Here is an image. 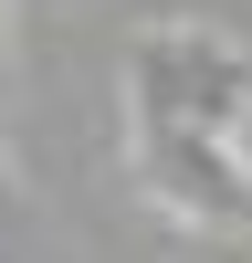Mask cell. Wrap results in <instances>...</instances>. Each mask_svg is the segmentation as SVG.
I'll list each match as a JSON object with an SVG mask.
<instances>
[{
  "mask_svg": "<svg viewBox=\"0 0 252 263\" xmlns=\"http://www.w3.org/2000/svg\"><path fill=\"white\" fill-rule=\"evenodd\" d=\"M126 179L189 242H242L252 232V137L210 126H126Z\"/></svg>",
  "mask_w": 252,
  "mask_h": 263,
  "instance_id": "cell-2",
  "label": "cell"
},
{
  "mask_svg": "<svg viewBox=\"0 0 252 263\" xmlns=\"http://www.w3.org/2000/svg\"><path fill=\"white\" fill-rule=\"evenodd\" d=\"M126 126H210L252 137V42L221 21H137L126 32Z\"/></svg>",
  "mask_w": 252,
  "mask_h": 263,
  "instance_id": "cell-1",
  "label": "cell"
}]
</instances>
